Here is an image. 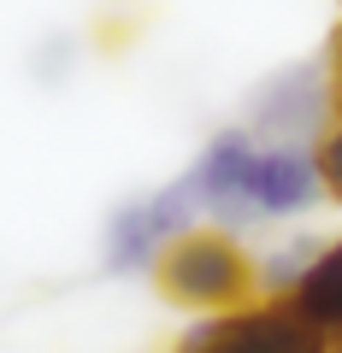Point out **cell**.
I'll list each match as a JSON object with an SVG mask.
<instances>
[{
	"label": "cell",
	"mask_w": 342,
	"mask_h": 353,
	"mask_svg": "<svg viewBox=\"0 0 342 353\" xmlns=\"http://www.w3.org/2000/svg\"><path fill=\"white\" fill-rule=\"evenodd\" d=\"M153 283L171 306H189V312H236L254 294V259L242 253L236 236L225 230H189L153 265Z\"/></svg>",
	"instance_id": "obj_1"
},
{
	"label": "cell",
	"mask_w": 342,
	"mask_h": 353,
	"mask_svg": "<svg viewBox=\"0 0 342 353\" xmlns=\"http://www.w3.org/2000/svg\"><path fill=\"white\" fill-rule=\"evenodd\" d=\"M195 218H201V194H195L189 176L142 194V201H124L106 218V271H113V277H142V271H153L160 253L178 236L195 230Z\"/></svg>",
	"instance_id": "obj_2"
},
{
	"label": "cell",
	"mask_w": 342,
	"mask_h": 353,
	"mask_svg": "<svg viewBox=\"0 0 342 353\" xmlns=\"http://www.w3.org/2000/svg\"><path fill=\"white\" fill-rule=\"evenodd\" d=\"M178 353H330V336L295 301H254L183 336Z\"/></svg>",
	"instance_id": "obj_3"
},
{
	"label": "cell",
	"mask_w": 342,
	"mask_h": 353,
	"mask_svg": "<svg viewBox=\"0 0 342 353\" xmlns=\"http://www.w3.org/2000/svg\"><path fill=\"white\" fill-rule=\"evenodd\" d=\"M254 130H218L213 141L201 148V159L189 165V183L201 194V212L225 218V224H254V206H248V176H254Z\"/></svg>",
	"instance_id": "obj_4"
},
{
	"label": "cell",
	"mask_w": 342,
	"mask_h": 353,
	"mask_svg": "<svg viewBox=\"0 0 342 353\" xmlns=\"http://www.w3.org/2000/svg\"><path fill=\"white\" fill-rule=\"evenodd\" d=\"M325 112H330L325 65H295L254 94V130L272 141H295V148L307 136H325Z\"/></svg>",
	"instance_id": "obj_5"
},
{
	"label": "cell",
	"mask_w": 342,
	"mask_h": 353,
	"mask_svg": "<svg viewBox=\"0 0 342 353\" xmlns=\"http://www.w3.org/2000/svg\"><path fill=\"white\" fill-rule=\"evenodd\" d=\"M319 171H313V153L295 148V141H272V148L254 153V176H248V206L254 218H289L307 212L319 201Z\"/></svg>",
	"instance_id": "obj_6"
},
{
	"label": "cell",
	"mask_w": 342,
	"mask_h": 353,
	"mask_svg": "<svg viewBox=\"0 0 342 353\" xmlns=\"http://www.w3.org/2000/svg\"><path fill=\"white\" fill-rule=\"evenodd\" d=\"M289 301L301 306V318H313V324L325 330L330 341L342 336V241L319 248V259L307 265V277L295 283Z\"/></svg>",
	"instance_id": "obj_7"
},
{
	"label": "cell",
	"mask_w": 342,
	"mask_h": 353,
	"mask_svg": "<svg viewBox=\"0 0 342 353\" xmlns=\"http://www.w3.org/2000/svg\"><path fill=\"white\" fill-rule=\"evenodd\" d=\"M313 259H319V241H289V248H278L266 265H254V289L266 294V301H289Z\"/></svg>",
	"instance_id": "obj_8"
},
{
	"label": "cell",
	"mask_w": 342,
	"mask_h": 353,
	"mask_svg": "<svg viewBox=\"0 0 342 353\" xmlns=\"http://www.w3.org/2000/svg\"><path fill=\"white\" fill-rule=\"evenodd\" d=\"M313 171H319V189L330 194V201H342V118L319 136L313 148Z\"/></svg>",
	"instance_id": "obj_9"
},
{
	"label": "cell",
	"mask_w": 342,
	"mask_h": 353,
	"mask_svg": "<svg viewBox=\"0 0 342 353\" xmlns=\"http://www.w3.org/2000/svg\"><path fill=\"white\" fill-rule=\"evenodd\" d=\"M325 83H330V112L342 118V30L330 41V65H325Z\"/></svg>",
	"instance_id": "obj_10"
}]
</instances>
